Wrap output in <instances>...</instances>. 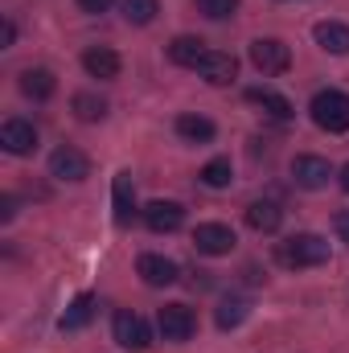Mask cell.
<instances>
[{"label":"cell","instance_id":"obj_21","mask_svg":"<svg viewBox=\"0 0 349 353\" xmlns=\"http://www.w3.org/2000/svg\"><path fill=\"white\" fill-rule=\"evenodd\" d=\"M90 316H94V296L83 292V296H74L70 308L62 312V329H66V333H79V329H87L90 325Z\"/></svg>","mask_w":349,"mask_h":353},{"label":"cell","instance_id":"obj_31","mask_svg":"<svg viewBox=\"0 0 349 353\" xmlns=\"http://www.w3.org/2000/svg\"><path fill=\"white\" fill-rule=\"evenodd\" d=\"M341 189H346V193H349V165H346V169H341Z\"/></svg>","mask_w":349,"mask_h":353},{"label":"cell","instance_id":"obj_9","mask_svg":"<svg viewBox=\"0 0 349 353\" xmlns=\"http://www.w3.org/2000/svg\"><path fill=\"white\" fill-rule=\"evenodd\" d=\"M140 214H144V226L152 234H173V230H181V222H185V210L177 201H148Z\"/></svg>","mask_w":349,"mask_h":353},{"label":"cell","instance_id":"obj_27","mask_svg":"<svg viewBox=\"0 0 349 353\" xmlns=\"http://www.w3.org/2000/svg\"><path fill=\"white\" fill-rule=\"evenodd\" d=\"M12 218H17V197L4 193V197H0V222H12Z\"/></svg>","mask_w":349,"mask_h":353},{"label":"cell","instance_id":"obj_1","mask_svg":"<svg viewBox=\"0 0 349 353\" xmlns=\"http://www.w3.org/2000/svg\"><path fill=\"white\" fill-rule=\"evenodd\" d=\"M275 263L288 267V271L321 267V263H329V243L321 234H288L283 243H275Z\"/></svg>","mask_w":349,"mask_h":353},{"label":"cell","instance_id":"obj_8","mask_svg":"<svg viewBox=\"0 0 349 353\" xmlns=\"http://www.w3.org/2000/svg\"><path fill=\"white\" fill-rule=\"evenodd\" d=\"M329 176H333V165H329L325 157L304 152V157H296V161H292V181H296L300 189H325V185H329Z\"/></svg>","mask_w":349,"mask_h":353},{"label":"cell","instance_id":"obj_2","mask_svg":"<svg viewBox=\"0 0 349 353\" xmlns=\"http://www.w3.org/2000/svg\"><path fill=\"white\" fill-rule=\"evenodd\" d=\"M312 123L325 128V132H349V94L346 90H317L312 103Z\"/></svg>","mask_w":349,"mask_h":353},{"label":"cell","instance_id":"obj_29","mask_svg":"<svg viewBox=\"0 0 349 353\" xmlns=\"http://www.w3.org/2000/svg\"><path fill=\"white\" fill-rule=\"evenodd\" d=\"M79 8H83V12H107L111 0H79Z\"/></svg>","mask_w":349,"mask_h":353},{"label":"cell","instance_id":"obj_13","mask_svg":"<svg viewBox=\"0 0 349 353\" xmlns=\"http://www.w3.org/2000/svg\"><path fill=\"white\" fill-rule=\"evenodd\" d=\"M83 66H87L90 79H99V83H111V79H119V54L115 50H107V46H90L87 54H83Z\"/></svg>","mask_w":349,"mask_h":353},{"label":"cell","instance_id":"obj_10","mask_svg":"<svg viewBox=\"0 0 349 353\" xmlns=\"http://www.w3.org/2000/svg\"><path fill=\"white\" fill-rule=\"evenodd\" d=\"M197 74L210 83V87H226V83H235V74H239V62H235V54H222V50H210L206 58H201V66H197Z\"/></svg>","mask_w":349,"mask_h":353},{"label":"cell","instance_id":"obj_18","mask_svg":"<svg viewBox=\"0 0 349 353\" xmlns=\"http://www.w3.org/2000/svg\"><path fill=\"white\" fill-rule=\"evenodd\" d=\"M206 54H210V50H206V41H201V37H173V46H169L173 66H185V70H197Z\"/></svg>","mask_w":349,"mask_h":353},{"label":"cell","instance_id":"obj_15","mask_svg":"<svg viewBox=\"0 0 349 353\" xmlns=\"http://www.w3.org/2000/svg\"><path fill=\"white\" fill-rule=\"evenodd\" d=\"M279 222H283V210H279L275 201H251V205H247V226H251L255 234H275Z\"/></svg>","mask_w":349,"mask_h":353},{"label":"cell","instance_id":"obj_12","mask_svg":"<svg viewBox=\"0 0 349 353\" xmlns=\"http://www.w3.org/2000/svg\"><path fill=\"white\" fill-rule=\"evenodd\" d=\"M50 173L58 181H87L90 176V161L79 152V148H58L50 157Z\"/></svg>","mask_w":349,"mask_h":353},{"label":"cell","instance_id":"obj_28","mask_svg":"<svg viewBox=\"0 0 349 353\" xmlns=\"http://www.w3.org/2000/svg\"><path fill=\"white\" fill-rule=\"evenodd\" d=\"M333 230H337V239L349 247V210H341V214L333 218Z\"/></svg>","mask_w":349,"mask_h":353},{"label":"cell","instance_id":"obj_26","mask_svg":"<svg viewBox=\"0 0 349 353\" xmlns=\"http://www.w3.org/2000/svg\"><path fill=\"white\" fill-rule=\"evenodd\" d=\"M193 4H197V12L210 17V21H226V17L239 12V0H193Z\"/></svg>","mask_w":349,"mask_h":353},{"label":"cell","instance_id":"obj_25","mask_svg":"<svg viewBox=\"0 0 349 353\" xmlns=\"http://www.w3.org/2000/svg\"><path fill=\"white\" fill-rule=\"evenodd\" d=\"M161 12V0H123V17L128 25H152Z\"/></svg>","mask_w":349,"mask_h":353},{"label":"cell","instance_id":"obj_17","mask_svg":"<svg viewBox=\"0 0 349 353\" xmlns=\"http://www.w3.org/2000/svg\"><path fill=\"white\" fill-rule=\"evenodd\" d=\"M214 132H218V128H214V119H206V115H193V111L177 115V136L189 140V144H210Z\"/></svg>","mask_w":349,"mask_h":353},{"label":"cell","instance_id":"obj_24","mask_svg":"<svg viewBox=\"0 0 349 353\" xmlns=\"http://www.w3.org/2000/svg\"><path fill=\"white\" fill-rule=\"evenodd\" d=\"M230 181H235V165H230L226 157L206 161V169H201V185H210V189H226Z\"/></svg>","mask_w":349,"mask_h":353},{"label":"cell","instance_id":"obj_6","mask_svg":"<svg viewBox=\"0 0 349 353\" xmlns=\"http://www.w3.org/2000/svg\"><path fill=\"white\" fill-rule=\"evenodd\" d=\"M235 243H239V239H235V230H230L226 222H201V226L193 230V247H197L201 255H214V259H218V255H230Z\"/></svg>","mask_w":349,"mask_h":353},{"label":"cell","instance_id":"obj_14","mask_svg":"<svg viewBox=\"0 0 349 353\" xmlns=\"http://www.w3.org/2000/svg\"><path fill=\"white\" fill-rule=\"evenodd\" d=\"M136 271H140V279L148 288H169V283H177V263L165 259V255H140Z\"/></svg>","mask_w":349,"mask_h":353},{"label":"cell","instance_id":"obj_7","mask_svg":"<svg viewBox=\"0 0 349 353\" xmlns=\"http://www.w3.org/2000/svg\"><path fill=\"white\" fill-rule=\"evenodd\" d=\"M0 148H4L8 157H29V152L37 148V128H33L29 119H4V128H0Z\"/></svg>","mask_w":349,"mask_h":353},{"label":"cell","instance_id":"obj_5","mask_svg":"<svg viewBox=\"0 0 349 353\" xmlns=\"http://www.w3.org/2000/svg\"><path fill=\"white\" fill-rule=\"evenodd\" d=\"M251 66L259 74H283L292 66V50L279 37H259V41H251Z\"/></svg>","mask_w":349,"mask_h":353},{"label":"cell","instance_id":"obj_30","mask_svg":"<svg viewBox=\"0 0 349 353\" xmlns=\"http://www.w3.org/2000/svg\"><path fill=\"white\" fill-rule=\"evenodd\" d=\"M0 41H4V46H12V41H17V25H12V21H4V25H0Z\"/></svg>","mask_w":349,"mask_h":353},{"label":"cell","instance_id":"obj_22","mask_svg":"<svg viewBox=\"0 0 349 353\" xmlns=\"http://www.w3.org/2000/svg\"><path fill=\"white\" fill-rule=\"evenodd\" d=\"M247 103H255V107H263L271 119H292V103L283 99V94H275V90L267 87H251L247 90Z\"/></svg>","mask_w":349,"mask_h":353},{"label":"cell","instance_id":"obj_4","mask_svg":"<svg viewBox=\"0 0 349 353\" xmlns=\"http://www.w3.org/2000/svg\"><path fill=\"white\" fill-rule=\"evenodd\" d=\"M157 329H161V337L165 341H189L193 337V329H197V316H193V308L189 304H165L161 312H157Z\"/></svg>","mask_w":349,"mask_h":353},{"label":"cell","instance_id":"obj_20","mask_svg":"<svg viewBox=\"0 0 349 353\" xmlns=\"http://www.w3.org/2000/svg\"><path fill=\"white\" fill-rule=\"evenodd\" d=\"M247 312H251V300L247 296H222L218 300V312H214V321H218V329H239L243 321H247Z\"/></svg>","mask_w":349,"mask_h":353},{"label":"cell","instance_id":"obj_19","mask_svg":"<svg viewBox=\"0 0 349 353\" xmlns=\"http://www.w3.org/2000/svg\"><path fill=\"white\" fill-rule=\"evenodd\" d=\"M312 37L325 54H349V25H341V21H321L312 29Z\"/></svg>","mask_w":349,"mask_h":353},{"label":"cell","instance_id":"obj_23","mask_svg":"<svg viewBox=\"0 0 349 353\" xmlns=\"http://www.w3.org/2000/svg\"><path fill=\"white\" fill-rule=\"evenodd\" d=\"M70 107H74V115H79L83 123H99V119L107 115V99H103V94H90V90H79V94L70 99Z\"/></svg>","mask_w":349,"mask_h":353},{"label":"cell","instance_id":"obj_3","mask_svg":"<svg viewBox=\"0 0 349 353\" xmlns=\"http://www.w3.org/2000/svg\"><path fill=\"white\" fill-rule=\"evenodd\" d=\"M111 333H115V341H119L123 350H132V353H144L148 345H152V329H148V321H144L140 312H132V308H119V312H115Z\"/></svg>","mask_w":349,"mask_h":353},{"label":"cell","instance_id":"obj_16","mask_svg":"<svg viewBox=\"0 0 349 353\" xmlns=\"http://www.w3.org/2000/svg\"><path fill=\"white\" fill-rule=\"evenodd\" d=\"M58 90V79H54V70H46V66H29L25 74H21V94L25 99H37V103H46L50 94Z\"/></svg>","mask_w":349,"mask_h":353},{"label":"cell","instance_id":"obj_11","mask_svg":"<svg viewBox=\"0 0 349 353\" xmlns=\"http://www.w3.org/2000/svg\"><path fill=\"white\" fill-rule=\"evenodd\" d=\"M111 210H115V226H128L136 218V185H132V173H115V181H111Z\"/></svg>","mask_w":349,"mask_h":353}]
</instances>
